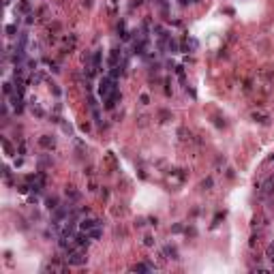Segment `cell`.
Segmentation results:
<instances>
[{
  "label": "cell",
  "instance_id": "52a82bcc",
  "mask_svg": "<svg viewBox=\"0 0 274 274\" xmlns=\"http://www.w3.org/2000/svg\"><path fill=\"white\" fill-rule=\"evenodd\" d=\"M11 92H13V88H11V83L7 82L4 83V94H11Z\"/></svg>",
  "mask_w": 274,
  "mask_h": 274
},
{
  "label": "cell",
  "instance_id": "6da1fadb",
  "mask_svg": "<svg viewBox=\"0 0 274 274\" xmlns=\"http://www.w3.org/2000/svg\"><path fill=\"white\" fill-rule=\"evenodd\" d=\"M114 92H118L116 79H114V77H109V75H105V77L99 82V94H101V99H103V101H107Z\"/></svg>",
  "mask_w": 274,
  "mask_h": 274
},
{
  "label": "cell",
  "instance_id": "277c9868",
  "mask_svg": "<svg viewBox=\"0 0 274 274\" xmlns=\"http://www.w3.org/2000/svg\"><path fill=\"white\" fill-rule=\"evenodd\" d=\"M39 143H41V146H43V148H47V150H51V148H54V137H49V135H43V137H41V139H39Z\"/></svg>",
  "mask_w": 274,
  "mask_h": 274
},
{
  "label": "cell",
  "instance_id": "5b68a950",
  "mask_svg": "<svg viewBox=\"0 0 274 274\" xmlns=\"http://www.w3.org/2000/svg\"><path fill=\"white\" fill-rule=\"evenodd\" d=\"M88 236H90L92 240L101 238V236H103V231H101V225H99V227H94V229H90V231H88Z\"/></svg>",
  "mask_w": 274,
  "mask_h": 274
},
{
  "label": "cell",
  "instance_id": "3957f363",
  "mask_svg": "<svg viewBox=\"0 0 274 274\" xmlns=\"http://www.w3.org/2000/svg\"><path fill=\"white\" fill-rule=\"evenodd\" d=\"M99 225H101V223H99L96 218H83L82 223H79V229H82V231H86V234H88L90 229H94V227H99Z\"/></svg>",
  "mask_w": 274,
  "mask_h": 274
},
{
  "label": "cell",
  "instance_id": "8992f818",
  "mask_svg": "<svg viewBox=\"0 0 274 274\" xmlns=\"http://www.w3.org/2000/svg\"><path fill=\"white\" fill-rule=\"evenodd\" d=\"M47 208L49 210H56V208H58V199H56V197H49L47 199Z\"/></svg>",
  "mask_w": 274,
  "mask_h": 274
},
{
  "label": "cell",
  "instance_id": "9c48e42d",
  "mask_svg": "<svg viewBox=\"0 0 274 274\" xmlns=\"http://www.w3.org/2000/svg\"><path fill=\"white\" fill-rule=\"evenodd\" d=\"M114 2H116V0H114Z\"/></svg>",
  "mask_w": 274,
  "mask_h": 274
},
{
  "label": "cell",
  "instance_id": "ba28073f",
  "mask_svg": "<svg viewBox=\"0 0 274 274\" xmlns=\"http://www.w3.org/2000/svg\"><path fill=\"white\" fill-rule=\"evenodd\" d=\"M17 30V26H7V35H13Z\"/></svg>",
  "mask_w": 274,
  "mask_h": 274
},
{
  "label": "cell",
  "instance_id": "7a4b0ae2",
  "mask_svg": "<svg viewBox=\"0 0 274 274\" xmlns=\"http://www.w3.org/2000/svg\"><path fill=\"white\" fill-rule=\"evenodd\" d=\"M67 263H71V266H82L86 263V253L82 249H71L67 253Z\"/></svg>",
  "mask_w": 274,
  "mask_h": 274
}]
</instances>
